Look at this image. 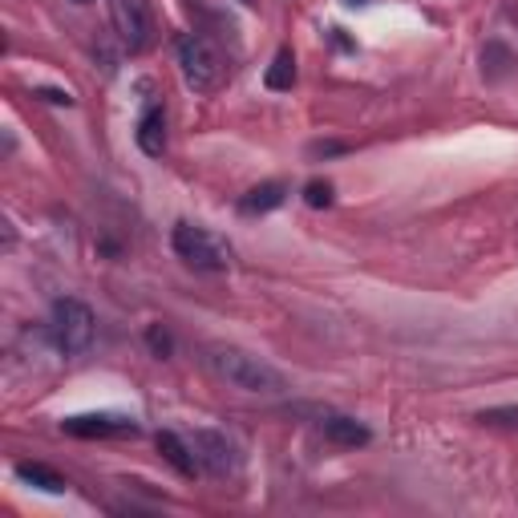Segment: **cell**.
Wrapping results in <instances>:
<instances>
[{
	"label": "cell",
	"instance_id": "cell-3",
	"mask_svg": "<svg viewBox=\"0 0 518 518\" xmlns=\"http://www.w3.org/2000/svg\"><path fill=\"white\" fill-rule=\"evenodd\" d=\"M178 65H183V77L194 94H215L227 77V61L215 45H210L202 32H183L178 37Z\"/></svg>",
	"mask_w": 518,
	"mask_h": 518
},
{
	"label": "cell",
	"instance_id": "cell-18",
	"mask_svg": "<svg viewBox=\"0 0 518 518\" xmlns=\"http://www.w3.org/2000/svg\"><path fill=\"white\" fill-rule=\"evenodd\" d=\"M37 97H45V102H53V105H73V97L61 94V89H40Z\"/></svg>",
	"mask_w": 518,
	"mask_h": 518
},
{
	"label": "cell",
	"instance_id": "cell-4",
	"mask_svg": "<svg viewBox=\"0 0 518 518\" xmlns=\"http://www.w3.org/2000/svg\"><path fill=\"white\" fill-rule=\"evenodd\" d=\"M53 336L65 356H77L94 344V312L81 299H57L53 308Z\"/></svg>",
	"mask_w": 518,
	"mask_h": 518
},
{
	"label": "cell",
	"instance_id": "cell-17",
	"mask_svg": "<svg viewBox=\"0 0 518 518\" xmlns=\"http://www.w3.org/2000/svg\"><path fill=\"white\" fill-rule=\"evenodd\" d=\"M340 150H348V146L344 142H312V158H320V154L328 158V154H340Z\"/></svg>",
	"mask_w": 518,
	"mask_h": 518
},
{
	"label": "cell",
	"instance_id": "cell-9",
	"mask_svg": "<svg viewBox=\"0 0 518 518\" xmlns=\"http://www.w3.org/2000/svg\"><path fill=\"white\" fill-rule=\"evenodd\" d=\"M283 199H288V183H259L239 199V210L243 215H267V210L283 207Z\"/></svg>",
	"mask_w": 518,
	"mask_h": 518
},
{
	"label": "cell",
	"instance_id": "cell-6",
	"mask_svg": "<svg viewBox=\"0 0 518 518\" xmlns=\"http://www.w3.org/2000/svg\"><path fill=\"white\" fill-rule=\"evenodd\" d=\"M191 450L210 478H231L235 469H239V453H235V445L227 442V433H219V429H194Z\"/></svg>",
	"mask_w": 518,
	"mask_h": 518
},
{
	"label": "cell",
	"instance_id": "cell-5",
	"mask_svg": "<svg viewBox=\"0 0 518 518\" xmlns=\"http://www.w3.org/2000/svg\"><path fill=\"white\" fill-rule=\"evenodd\" d=\"M110 16L130 53H142L154 40V21H150V4L146 0H110Z\"/></svg>",
	"mask_w": 518,
	"mask_h": 518
},
{
	"label": "cell",
	"instance_id": "cell-1",
	"mask_svg": "<svg viewBox=\"0 0 518 518\" xmlns=\"http://www.w3.org/2000/svg\"><path fill=\"white\" fill-rule=\"evenodd\" d=\"M202 361H207V369L215 372L219 380H227L231 388H243V393L272 397V393L288 388L280 369H272L267 361H259V356L243 353V348H235V344H210L207 353H202Z\"/></svg>",
	"mask_w": 518,
	"mask_h": 518
},
{
	"label": "cell",
	"instance_id": "cell-20",
	"mask_svg": "<svg viewBox=\"0 0 518 518\" xmlns=\"http://www.w3.org/2000/svg\"><path fill=\"white\" fill-rule=\"evenodd\" d=\"M239 4H255V0H239Z\"/></svg>",
	"mask_w": 518,
	"mask_h": 518
},
{
	"label": "cell",
	"instance_id": "cell-10",
	"mask_svg": "<svg viewBox=\"0 0 518 518\" xmlns=\"http://www.w3.org/2000/svg\"><path fill=\"white\" fill-rule=\"evenodd\" d=\"M158 453H162V458H166L183 478H194V469H199V458H194V450H191V445H186L178 433H170V429H162V433H158Z\"/></svg>",
	"mask_w": 518,
	"mask_h": 518
},
{
	"label": "cell",
	"instance_id": "cell-13",
	"mask_svg": "<svg viewBox=\"0 0 518 518\" xmlns=\"http://www.w3.org/2000/svg\"><path fill=\"white\" fill-rule=\"evenodd\" d=\"M291 85H296V57H291V49H280L272 69H267V89H291Z\"/></svg>",
	"mask_w": 518,
	"mask_h": 518
},
{
	"label": "cell",
	"instance_id": "cell-11",
	"mask_svg": "<svg viewBox=\"0 0 518 518\" xmlns=\"http://www.w3.org/2000/svg\"><path fill=\"white\" fill-rule=\"evenodd\" d=\"M324 437H328L332 445H340V450H356V445H369L372 433L353 417H328L324 421Z\"/></svg>",
	"mask_w": 518,
	"mask_h": 518
},
{
	"label": "cell",
	"instance_id": "cell-21",
	"mask_svg": "<svg viewBox=\"0 0 518 518\" xmlns=\"http://www.w3.org/2000/svg\"><path fill=\"white\" fill-rule=\"evenodd\" d=\"M77 4H85V0H77Z\"/></svg>",
	"mask_w": 518,
	"mask_h": 518
},
{
	"label": "cell",
	"instance_id": "cell-19",
	"mask_svg": "<svg viewBox=\"0 0 518 518\" xmlns=\"http://www.w3.org/2000/svg\"><path fill=\"white\" fill-rule=\"evenodd\" d=\"M344 4H369V0H344Z\"/></svg>",
	"mask_w": 518,
	"mask_h": 518
},
{
	"label": "cell",
	"instance_id": "cell-14",
	"mask_svg": "<svg viewBox=\"0 0 518 518\" xmlns=\"http://www.w3.org/2000/svg\"><path fill=\"white\" fill-rule=\"evenodd\" d=\"M482 425H506V429H518V405H498V409H482L478 413Z\"/></svg>",
	"mask_w": 518,
	"mask_h": 518
},
{
	"label": "cell",
	"instance_id": "cell-7",
	"mask_svg": "<svg viewBox=\"0 0 518 518\" xmlns=\"http://www.w3.org/2000/svg\"><path fill=\"white\" fill-rule=\"evenodd\" d=\"M61 429L69 437H138V421L121 413H81V417H65Z\"/></svg>",
	"mask_w": 518,
	"mask_h": 518
},
{
	"label": "cell",
	"instance_id": "cell-15",
	"mask_svg": "<svg viewBox=\"0 0 518 518\" xmlns=\"http://www.w3.org/2000/svg\"><path fill=\"white\" fill-rule=\"evenodd\" d=\"M304 202H308V207H316V210L332 207V183H328V178H312V183L304 186Z\"/></svg>",
	"mask_w": 518,
	"mask_h": 518
},
{
	"label": "cell",
	"instance_id": "cell-8",
	"mask_svg": "<svg viewBox=\"0 0 518 518\" xmlns=\"http://www.w3.org/2000/svg\"><path fill=\"white\" fill-rule=\"evenodd\" d=\"M138 150L146 158H162L166 154V118H162L158 105H146V113L138 118Z\"/></svg>",
	"mask_w": 518,
	"mask_h": 518
},
{
	"label": "cell",
	"instance_id": "cell-2",
	"mask_svg": "<svg viewBox=\"0 0 518 518\" xmlns=\"http://www.w3.org/2000/svg\"><path fill=\"white\" fill-rule=\"evenodd\" d=\"M170 247H174V255L183 259L186 267H194V272H227V267L235 263L231 243L219 239L207 227H194V223H178L174 235H170Z\"/></svg>",
	"mask_w": 518,
	"mask_h": 518
},
{
	"label": "cell",
	"instance_id": "cell-16",
	"mask_svg": "<svg viewBox=\"0 0 518 518\" xmlns=\"http://www.w3.org/2000/svg\"><path fill=\"white\" fill-rule=\"evenodd\" d=\"M146 344H150L154 356H170V336L162 324H150V328H146Z\"/></svg>",
	"mask_w": 518,
	"mask_h": 518
},
{
	"label": "cell",
	"instance_id": "cell-12",
	"mask_svg": "<svg viewBox=\"0 0 518 518\" xmlns=\"http://www.w3.org/2000/svg\"><path fill=\"white\" fill-rule=\"evenodd\" d=\"M16 478L29 482V486H37V490H45V494H61L65 490V478L57 474V469L40 466V461H21V466H16Z\"/></svg>",
	"mask_w": 518,
	"mask_h": 518
}]
</instances>
